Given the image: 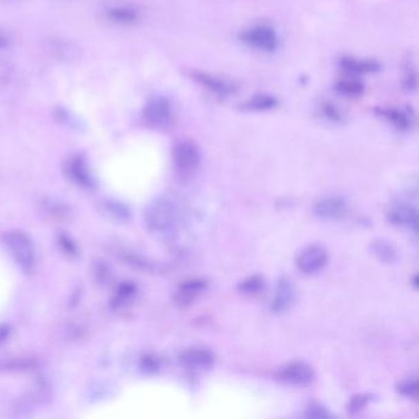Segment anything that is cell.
Wrapping results in <instances>:
<instances>
[{
    "mask_svg": "<svg viewBox=\"0 0 419 419\" xmlns=\"http://www.w3.org/2000/svg\"><path fill=\"white\" fill-rule=\"evenodd\" d=\"M239 39L252 50L264 53L275 52L280 46L278 35L269 25H252L244 28L239 34Z\"/></svg>",
    "mask_w": 419,
    "mask_h": 419,
    "instance_id": "cell-1",
    "label": "cell"
},
{
    "mask_svg": "<svg viewBox=\"0 0 419 419\" xmlns=\"http://www.w3.org/2000/svg\"><path fill=\"white\" fill-rule=\"evenodd\" d=\"M173 164L182 177H190L201 164V150L195 142L181 140L173 148Z\"/></svg>",
    "mask_w": 419,
    "mask_h": 419,
    "instance_id": "cell-2",
    "label": "cell"
},
{
    "mask_svg": "<svg viewBox=\"0 0 419 419\" xmlns=\"http://www.w3.org/2000/svg\"><path fill=\"white\" fill-rule=\"evenodd\" d=\"M144 119L153 128H168L173 122V107L162 96L151 99L144 108Z\"/></svg>",
    "mask_w": 419,
    "mask_h": 419,
    "instance_id": "cell-3",
    "label": "cell"
},
{
    "mask_svg": "<svg viewBox=\"0 0 419 419\" xmlns=\"http://www.w3.org/2000/svg\"><path fill=\"white\" fill-rule=\"evenodd\" d=\"M191 78L209 94L226 99L236 94V86L226 79L207 72H192Z\"/></svg>",
    "mask_w": 419,
    "mask_h": 419,
    "instance_id": "cell-4",
    "label": "cell"
},
{
    "mask_svg": "<svg viewBox=\"0 0 419 419\" xmlns=\"http://www.w3.org/2000/svg\"><path fill=\"white\" fill-rule=\"evenodd\" d=\"M150 222L162 234L173 233L179 224V209L173 202H160L151 212Z\"/></svg>",
    "mask_w": 419,
    "mask_h": 419,
    "instance_id": "cell-5",
    "label": "cell"
},
{
    "mask_svg": "<svg viewBox=\"0 0 419 419\" xmlns=\"http://www.w3.org/2000/svg\"><path fill=\"white\" fill-rule=\"evenodd\" d=\"M329 260L327 251L320 245L305 247L296 257V267L305 274L318 273Z\"/></svg>",
    "mask_w": 419,
    "mask_h": 419,
    "instance_id": "cell-6",
    "label": "cell"
},
{
    "mask_svg": "<svg viewBox=\"0 0 419 419\" xmlns=\"http://www.w3.org/2000/svg\"><path fill=\"white\" fill-rule=\"evenodd\" d=\"M182 367L193 373H201L204 370L212 369L214 365V354L206 347H192L186 349L179 358Z\"/></svg>",
    "mask_w": 419,
    "mask_h": 419,
    "instance_id": "cell-7",
    "label": "cell"
},
{
    "mask_svg": "<svg viewBox=\"0 0 419 419\" xmlns=\"http://www.w3.org/2000/svg\"><path fill=\"white\" fill-rule=\"evenodd\" d=\"M313 367L305 362L286 364L278 373V379L288 385L306 386L313 380Z\"/></svg>",
    "mask_w": 419,
    "mask_h": 419,
    "instance_id": "cell-8",
    "label": "cell"
},
{
    "mask_svg": "<svg viewBox=\"0 0 419 419\" xmlns=\"http://www.w3.org/2000/svg\"><path fill=\"white\" fill-rule=\"evenodd\" d=\"M347 212V202L341 197H326L313 206V214L322 220H340L346 217Z\"/></svg>",
    "mask_w": 419,
    "mask_h": 419,
    "instance_id": "cell-9",
    "label": "cell"
},
{
    "mask_svg": "<svg viewBox=\"0 0 419 419\" xmlns=\"http://www.w3.org/2000/svg\"><path fill=\"white\" fill-rule=\"evenodd\" d=\"M375 113L378 115V117L384 119L398 130H409L413 127V118L401 108L391 106L376 107Z\"/></svg>",
    "mask_w": 419,
    "mask_h": 419,
    "instance_id": "cell-10",
    "label": "cell"
},
{
    "mask_svg": "<svg viewBox=\"0 0 419 419\" xmlns=\"http://www.w3.org/2000/svg\"><path fill=\"white\" fill-rule=\"evenodd\" d=\"M338 66L349 75H365L378 73L381 66L373 59H363L357 57H342L338 59Z\"/></svg>",
    "mask_w": 419,
    "mask_h": 419,
    "instance_id": "cell-11",
    "label": "cell"
},
{
    "mask_svg": "<svg viewBox=\"0 0 419 419\" xmlns=\"http://www.w3.org/2000/svg\"><path fill=\"white\" fill-rule=\"evenodd\" d=\"M207 289V282L201 278H191L179 285L176 300L181 306H187L196 300Z\"/></svg>",
    "mask_w": 419,
    "mask_h": 419,
    "instance_id": "cell-12",
    "label": "cell"
},
{
    "mask_svg": "<svg viewBox=\"0 0 419 419\" xmlns=\"http://www.w3.org/2000/svg\"><path fill=\"white\" fill-rule=\"evenodd\" d=\"M389 219L392 224L398 226H406L408 229L417 233L418 230V214L413 206L408 204H397L389 213Z\"/></svg>",
    "mask_w": 419,
    "mask_h": 419,
    "instance_id": "cell-13",
    "label": "cell"
},
{
    "mask_svg": "<svg viewBox=\"0 0 419 419\" xmlns=\"http://www.w3.org/2000/svg\"><path fill=\"white\" fill-rule=\"evenodd\" d=\"M295 300V288L288 278H282L277 284L275 294H274L272 309L275 313H283L291 308Z\"/></svg>",
    "mask_w": 419,
    "mask_h": 419,
    "instance_id": "cell-14",
    "label": "cell"
},
{
    "mask_svg": "<svg viewBox=\"0 0 419 419\" xmlns=\"http://www.w3.org/2000/svg\"><path fill=\"white\" fill-rule=\"evenodd\" d=\"M278 106V99L269 94H257L241 104V110L246 112H269Z\"/></svg>",
    "mask_w": 419,
    "mask_h": 419,
    "instance_id": "cell-15",
    "label": "cell"
},
{
    "mask_svg": "<svg viewBox=\"0 0 419 419\" xmlns=\"http://www.w3.org/2000/svg\"><path fill=\"white\" fill-rule=\"evenodd\" d=\"M335 90L337 94L344 96V97L357 99L363 95L365 88H364L363 83L359 81L357 78L344 77L335 81Z\"/></svg>",
    "mask_w": 419,
    "mask_h": 419,
    "instance_id": "cell-16",
    "label": "cell"
},
{
    "mask_svg": "<svg viewBox=\"0 0 419 419\" xmlns=\"http://www.w3.org/2000/svg\"><path fill=\"white\" fill-rule=\"evenodd\" d=\"M264 286H266V282L262 275L255 274V275H250L245 280H241L239 291L245 295L253 296L262 293Z\"/></svg>",
    "mask_w": 419,
    "mask_h": 419,
    "instance_id": "cell-17",
    "label": "cell"
},
{
    "mask_svg": "<svg viewBox=\"0 0 419 419\" xmlns=\"http://www.w3.org/2000/svg\"><path fill=\"white\" fill-rule=\"evenodd\" d=\"M370 250L376 257L384 262H392L397 257L396 250L387 241H374L370 246Z\"/></svg>",
    "mask_w": 419,
    "mask_h": 419,
    "instance_id": "cell-18",
    "label": "cell"
},
{
    "mask_svg": "<svg viewBox=\"0 0 419 419\" xmlns=\"http://www.w3.org/2000/svg\"><path fill=\"white\" fill-rule=\"evenodd\" d=\"M108 15L112 17L113 20H116L118 23H133L135 19H137V12L133 9H129V8H124V6H117V8H113L110 12Z\"/></svg>",
    "mask_w": 419,
    "mask_h": 419,
    "instance_id": "cell-19",
    "label": "cell"
},
{
    "mask_svg": "<svg viewBox=\"0 0 419 419\" xmlns=\"http://www.w3.org/2000/svg\"><path fill=\"white\" fill-rule=\"evenodd\" d=\"M397 391L402 393L403 396L409 398H417L418 397V380L416 376H411L401 381L397 386Z\"/></svg>",
    "mask_w": 419,
    "mask_h": 419,
    "instance_id": "cell-20",
    "label": "cell"
},
{
    "mask_svg": "<svg viewBox=\"0 0 419 419\" xmlns=\"http://www.w3.org/2000/svg\"><path fill=\"white\" fill-rule=\"evenodd\" d=\"M370 401H371V395H368V393L354 395L348 402V407H347L348 408V412L349 413H358V412L363 411Z\"/></svg>",
    "mask_w": 419,
    "mask_h": 419,
    "instance_id": "cell-21",
    "label": "cell"
},
{
    "mask_svg": "<svg viewBox=\"0 0 419 419\" xmlns=\"http://www.w3.org/2000/svg\"><path fill=\"white\" fill-rule=\"evenodd\" d=\"M304 416L308 418H327V417H331V413H329L327 409L322 406H320L318 403H313L306 408Z\"/></svg>",
    "mask_w": 419,
    "mask_h": 419,
    "instance_id": "cell-22",
    "label": "cell"
},
{
    "mask_svg": "<svg viewBox=\"0 0 419 419\" xmlns=\"http://www.w3.org/2000/svg\"><path fill=\"white\" fill-rule=\"evenodd\" d=\"M322 111L324 112V115H326V117L329 118V119H333V121H340L342 118V115L340 113V111L335 108V107L332 106V105H324V108H322Z\"/></svg>",
    "mask_w": 419,
    "mask_h": 419,
    "instance_id": "cell-23",
    "label": "cell"
},
{
    "mask_svg": "<svg viewBox=\"0 0 419 419\" xmlns=\"http://www.w3.org/2000/svg\"><path fill=\"white\" fill-rule=\"evenodd\" d=\"M403 84L406 86L407 90H414L417 86V78H416V73L413 70H409L406 74V77L403 78Z\"/></svg>",
    "mask_w": 419,
    "mask_h": 419,
    "instance_id": "cell-24",
    "label": "cell"
}]
</instances>
